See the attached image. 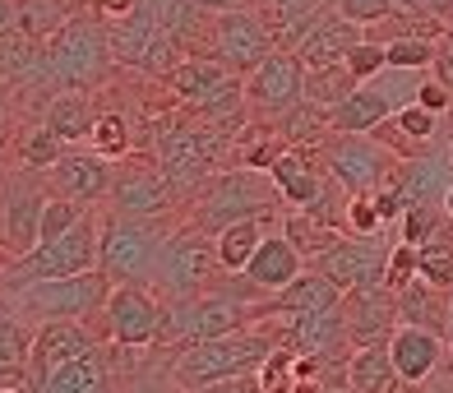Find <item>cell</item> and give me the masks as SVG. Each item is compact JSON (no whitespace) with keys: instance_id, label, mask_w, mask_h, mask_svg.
<instances>
[{"instance_id":"7402d4cb","label":"cell","mask_w":453,"mask_h":393,"mask_svg":"<svg viewBox=\"0 0 453 393\" xmlns=\"http://www.w3.org/2000/svg\"><path fill=\"white\" fill-rule=\"evenodd\" d=\"M111 389H116V361H111L107 343L37 380V393H111Z\"/></svg>"},{"instance_id":"8d00e7d4","label":"cell","mask_w":453,"mask_h":393,"mask_svg":"<svg viewBox=\"0 0 453 393\" xmlns=\"http://www.w3.org/2000/svg\"><path fill=\"white\" fill-rule=\"evenodd\" d=\"M342 232H347V236H384V232H388V222H384V213H380L375 190H370V195H347Z\"/></svg>"},{"instance_id":"5bb4252c","label":"cell","mask_w":453,"mask_h":393,"mask_svg":"<svg viewBox=\"0 0 453 393\" xmlns=\"http://www.w3.org/2000/svg\"><path fill=\"white\" fill-rule=\"evenodd\" d=\"M388 250H394L388 232L384 236H342L338 245H328L311 268L324 274L328 282H338L342 292H357V287H380L384 282Z\"/></svg>"},{"instance_id":"30bf717a","label":"cell","mask_w":453,"mask_h":393,"mask_svg":"<svg viewBox=\"0 0 453 393\" xmlns=\"http://www.w3.org/2000/svg\"><path fill=\"white\" fill-rule=\"evenodd\" d=\"M162 320H167V301L149 282H116L93 328L107 347H157Z\"/></svg>"},{"instance_id":"d4e9b609","label":"cell","mask_w":453,"mask_h":393,"mask_svg":"<svg viewBox=\"0 0 453 393\" xmlns=\"http://www.w3.org/2000/svg\"><path fill=\"white\" fill-rule=\"evenodd\" d=\"M342 384L352 393H398L403 389L388 347H352L347 370H342Z\"/></svg>"},{"instance_id":"9f6ffc18","label":"cell","mask_w":453,"mask_h":393,"mask_svg":"<svg viewBox=\"0 0 453 393\" xmlns=\"http://www.w3.org/2000/svg\"><path fill=\"white\" fill-rule=\"evenodd\" d=\"M449 153H453V143H449Z\"/></svg>"},{"instance_id":"816d5d0a","label":"cell","mask_w":453,"mask_h":393,"mask_svg":"<svg viewBox=\"0 0 453 393\" xmlns=\"http://www.w3.org/2000/svg\"><path fill=\"white\" fill-rule=\"evenodd\" d=\"M5 259H10V255H5V245H0V268H5Z\"/></svg>"},{"instance_id":"4316f807","label":"cell","mask_w":453,"mask_h":393,"mask_svg":"<svg viewBox=\"0 0 453 393\" xmlns=\"http://www.w3.org/2000/svg\"><path fill=\"white\" fill-rule=\"evenodd\" d=\"M394 297H398V320L435 328V334H449V297L453 292H440V287H430L426 278H411Z\"/></svg>"},{"instance_id":"7a4b0ae2","label":"cell","mask_w":453,"mask_h":393,"mask_svg":"<svg viewBox=\"0 0 453 393\" xmlns=\"http://www.w3.org/2000/svg\"><path fill=\"white\" fill-rule=\"evenodd\" d=\"M287 204L278 195V185L269 172H255V167H218L209 181L190 190L180 199V227H195L203 236H218L222 227H232L241 218H269L282 213Z\"/></svg>"},{"instance_id":"60d3db41","label":"cell","mask_w":453,"mask_h":393,"mask_svg":"<svg viewBox=\"0 0 453 393\" xmlns=\"http://www.w3.org/2000/svg\"><path fill=\"white\" fill-rule=\"evenodd\" d=\"M14 135H19V116H14V97L0 89V153L14 149Z\"/></svg>"},{"instance_id":"5b68a950","label":"cell","mask_w":453,"mask_h":393,"mask_svg":"<svg viewBox=\"0 0 453 393\" xmlns=\"http://www.w3.org/2000/svg\"><path fill=\"white\" fill-rule=\"evenodd\" d=\"M176 227V213L102 209V274H111V282H149Z\"/></svg>"},{"instance_id":"7bdbcfd3","label":"cell","mask_w":453,"mask_h":393,"mask_svg":"<svg viewBox=\"0 0 453 393\" xmlns=\"http://www.w3.org/2000/svg\"><path fill=\"white\" fill-rule=\"evenodd\" d=\"M88 10L97 14V19H126V14H134L139 10V0H88Z\"/></svg>"},{"instance_id":"cb8c5ba5","label":"cell","mask_w":453,"mask_h":393,"mask_svg":"<svg viewBox=\"0 0 453 393\" xmlns=\"http://www.w3.org/2000/svg\"><path fill=\"white\" fill-rule=\"evenodd\" d=\"M273 227H278V213H269V218H241L232 227H222V232L213 236L222 274H245V264L255 259V250L264 245V236H269Z\"/></svg>"},{"instance_id":"f1b7e54d","label":"cell","mask_w":453,"mask_h":393,"mask_svg":"<svg viewBox=\"0 0 453 393\" xmlns=\"http://www.w3.org/2000/svg\"><path fill=\"white\" fill-rule=\"evenodd\" d=\"M88 143H93L102 158H111V162L139 153V126H134V116H130L126 107H111V102H102L97 126H93Z\"/></svg>"},{"instance_id":"74e56055","label":"cell","mask_w":453,"mask_h":393,"mask_svg":"<svg viewBox=\"0 0 453 393\" xmlns=\"http://www.w3.org/2000/svg\"><path fill=\"white\" fill-rule=\"evenodd\" d=\"M342 66L352 70L357 84H365V79H375V74L388 70V51H384V42H375V37H361V42L352 47V56H347Z\"/></svg>"},{"instance_id":"4dcf8cb0","label":"cell","mask_w":453,"mask_h":393,"mask_svg":"<svg viewBox=\"0 0 453 393\" xmlns=\"http://www.w3.org/2000/svg\"><path fill=\"white\" fill-rule=\"evenodd\" d=\"M33 334H37V328L24 324L5 301H0V375H28Z\"/></svg>"},{"instance_id":"ba28073f","label":"cell","mask_w":453,"mask_h":393,"mask_svg":"<svg viewBox=\"0 0 453 393\" xmlns=\"http://www.w3.org/2000/svg\"><path fill=\"white\" fill-rule=\"evenodd\" d=\"M315 158L324 162V172L334 176L347 195H370L394 176L398 167V153L380 143L375 135H342V130H328L315 143Z\"/></svg>"},{"instance_id":"6da1fadb","label":"cell","mask_w":453,"mask_h":393,"mask_svg":"<svg viewBox=\"0 0 453 393\" xmlns=\"http://www.w3.org/2000/svg\"><path fill=\"white\" fill-rule=\"evenodd\" d=\"M278 343H282L278 320H250L245 328H232V334L180 347L172 357V380H176V389H190V393H213L232 380H255L259 361Z\"/></svg>"},{"instance_id":"3957f363","label":"cell","mask_w":453,"mask_h":393,"mask_svg":"<svg viewBox=\"0 0 453 393\" xmlns=\"http://www.w3.org/2000/svg\"><path fill=\"white\" fill-rule=\"evenodd\" d=\"M111 274L88 268V274H70V278H37V282H19V287H0V301L24 324L42 328L60 320H79V324H97L111 297Z\"/></svg>"},{"instance_id":"f6af8a7d","label":"cell","mask_w":453,"mask_h":393,"mask_svg":"<svg viewBox=\"0 0 453 393\" xmlns=\"http://www.w3.org/2000/svg\"><path fill=\"white\" fill-rule=\"evenodd\" d=\"M421 10H426L430 19H440L444 28H453V0H421Z\"/></svg>"},{"instance_id":"ee69618b","label":"cell","mask_w":453,"mask_h":393,"mask_svg":"<svg viewBox=\"0 0 453 393\" xmlns=\"http://www.w3.org/2000/svg\"><path fill=\"white\" fill-rule=\"evenodd\" d=\"M19 33V0H0V37Z\"/></svg>"},{"instance_id":"7dc6e473","label":"cell","mask_w":453,"mask_h":393,"mask_svg":"<svg viewBox=\"0 0 453 393\" xmlns=\"http://www.w3.org/2000/svg\"><path fill=\"white\" fill-rule=\"evenodd\" d=\"M0 393H37V384L28 375H5L0 380Z\"/></svg>"},{"instance_id":"2e32d148","label":"cell","mask_w":453,"mask_h":393,"mask_svg":"<svg viewBox=\"0 0 453 393\" xmlns=\"http://www.w3.org/2000/svg\"><path fill=\"white\" fill-rule=\"evenodd\" d=\"M388 357H394V370L407 389H421V384H430V375H435L440 366H453L449 338L435 334V328L407 324V320H398L394 338H388Z\"/></svg>"},{"instance_id":"ac0fdd59","label":"cell","mask_w":453,"mask_h":393,"mask_svg":"<svg viewBox=\"0 0 453 393\" xmlns=\"http://www.w3.org/2000/svg\"><path fill=\"white\" fill-rule=\"evenodd\" d=\"M102 338L93 324H79V320H60V324H42L33 334V357H28V380L37 384L42 375H51L56 366H65L74 357H88L97 351Z\"/></svg>"},{"instance_id":"83f0119b","label":"cell","mask_w":453,"mask_h":393,"mask_svg":"<svg viewBox=\"0 0 453 393\" xmlns=\"http://www.w3.org/2000/svg\"><path fill=\"white\" fill-rule=\"evenodd\" d=\"M278 227H282V236L296 245V250L305 255V264H315L328 245H338L347 232L342 227H334V222H324V218H315V213H305V209H282L278 213Z\"/></svg>"},{"instance_id":"9a60e30c","label":"cell","mask_w":453,"mask_h":393,"mask_svg":"<svg viewBox=\"0 0 453 393\" xmlns=\"http://www.w3.org/2000/svg\"><path fill=\"white\" fill-rule=\"evenodd\" d=\"M111 176H116V162L102 158L93 143H65V153L47 172V185H51V195H65L74 204L102 209L111 195Z\"/></svg>"},{"instance_id":"7c38bea8","label":"cell","mask_w":453,"mask_h":393,"mask_svg":"<svg viewBox=\"0 0 453 393\" xmlns=\"http://www.w3.org/2000/svg\"><path fill=\"white\" fill-rule=\"evenodd\" d=\"M301 102H305V60L296 51L278 47L245 74V107L259 126H278Z\"/></svg>"},{"instance_id":"9c48e42d","label":"cell","mask_w":453,"mask_h":393,"mask_svg":"<svg viewBox=\"0 0 453 393\" xmlns=\"http://www.w3.org/2000/svg\"><path fill=\"white\" fill-rule=\"evenodd\" d=\"M51 199V185L47 172H33V167H14L0 181V245L5 255L19 259L28 255L37 241H42V209Z\"/></svg>"},{"instance_id":"277c9868","label":"cell","mask_w":453,"mask_h":393,"mask_svg":"<svg viewBox=\"0 0 453 393\" xmlns=\"http://www.w3.org/2000/svg\"><path fill=\"white\" fill-rule=\"evenodd\" d=\"M47 66L56 89H88L97 93L102 84L116 79V51H111V33H107V19H97L88 5H79L65 28L56 37H47Z\"/></svg>"},{"instance_id":"8fae6325","label":"cell","mask_w":453,"mask_h":393,"mask_svg":"<svg viewBox=\"0 0 453 393\" xmlns=\"http://www.w3.org/2000/svg\"><path fill=\"white\" fill-rule=\"evenodd\" d=\"M199 51L218 56L226 70H236L245 79L264 56L278 51V37L269 28V19L259 14V5H241V10L209 14V28H203V47Z\"/></svg>"},{"instance_id":"db71d44e","label":"cell","mask_w":453,"mask_h":393,"mask_svg":"<svg viewBox=\"0 0 453 393\" xmlns=\"http://www.w3.org/2000/svg\"><path fill=\"white\" fill-rule=\"evenodd\" d=\"M444 33H449V42H453V28H444Z\"/></svg>"},{"instance_id":"f5cc1de1","label":"cell","mask_w":453,"mask_h":393,"mask_svg":"<svg viewBox=\"0 0 453 393\" xmlns=\"http://www.w3.org/2000/svg\"><path fill=\"white\" fill-rule=\"evenodd\" d=\"M328 393H352V389H347V384H342V389H328Z\"/></svg>"},{"instance_id":"1f68e13d","label":"cell","mask_w":453,"mask_h":393,"mask_svg":"<svg viewBox=\"0 0 453 393\" xmlns=\"http://www.w3.org/2000/svg\"><path fill=\"white\" fill-rule=\"evenodd\" d=\"M65 153V139L51 135L42 120H33V126H24L14 135V158L19 167H33V172H51V162Z\"/></svg>"},{"instance_id":"44dd1931","label":"cell","mask_w":453,"mask_h":393,"mask_svg":"<svg viewBox=\"0 0 453 393\" xmlns=\"http://www.w3.org/2000/svg\"><path fill=\"white\" fill-rule=\"evenodd\" d=\"M305 268H311V264H305V255L282 236V227H273V232L264 236V245L255 250V259L245 264V278H250L264 297H273V292H282L287 282H296Z\"/></svg>"},{"instance_id":"ffe728a7","label":"cell","mask_w":453,"mask_h":393,"mask_svg":"<svg viewBox=\"0 0 453 393\" xmlns=\"http://www.w3.org/2000/svg\"><path fill=\"white\" fill-rule=\"evenodd\" d=\"M97 112H102V97L88 93V89H56L47 97V107L37 112V120L60 135L65 143H88L93 126H97Z\"/></svg>"},{"instance_id":"680465c9","label":"cell","mask_w":453,"mask_h":393,"mask_svg":"<svg viewBox=\"0 0 453 393\" xmlns=\"http://www.w3.org/2000/svg\"><path fill=\"white\" fill-rule=\"evenodd\" d=\"M0 380H5V375H0Z\"/></svg>"},{"instance_id":"f546056e","label":"cell","mask_w":453,"mask_h":393,"mask_svg":"<svg viewBox=\"0 0 453 393\" xmlns=\"http://www.w3.org/2000/svg\"><path fill=\"white\" fill-rule=\"evenodd\" d=\"M88 5V0H19V33L33 37V42H47L65 28V19Z\"/></svg>"},{"instance_id":"bcb514c9","label":"cell","mask_w":453,"mask_h":393,"mask_svg":"<svg viewBox=\"0 0 453 393\" xmlns=\"http://www.w3.org/2000/svg\"><path fill=\"white\" fill-rule=\"evenodd\" d=\"M203 14H222V10H241V5H255V0H195Z\"/></svg>"},{"instance_id":"d6986e66","label":"cell","mask_w":453,"mask_h":393,"mask_svg":"<svg viewBox=\"0 0 453 393\" xmlns=\"http://www.w3.org/2000/svg\"><path fill=\"white\" fill-rule=\"evenodd\" d=\"M342 287L338 282H328L324 274H315V268H305V274L296 282H287L282 292L273 297H264L255 305V320H292V315H324V310H338L342 305Z\"/></svg>"},{"instance_id":"4fadbf2b","label":"cell","mask_w":453,"mask_h":393,"mask_svg":"<svg viewBox=\"0 0 453 393\" xmlns=\"http://www.w3.org/2000/svg\"><path fill=\"white\" fill-rule=\"evenodd\" d=\"M107 209H120V213H176L180 190L172 185V176L157 167V158L139 149V153L116 162Z\"/></svg>"},{"instance_id":"d6a6232c","label":"cell","mask_w":453,"mask_h":393,"mask_svg":"<svg viewBox=\"0 0 453 393\" xmlns=\"http://www.w3.org/2000/svg\"><path fill=\"white\" fill-rule=\"evenodd\" d=\"M357 89V79L347 66H324V70H305V102L334 112L338 102H347V93Z\"/></svg>"},{"instance_id":"8992f818","label":"cell","mask_w":453,"mask_h":393,"mask_svg":"<svg viewBox=\"0 0 453 393\" xmlns=\"http://www.w3.org/2000/svg\"><path fill=\"white\" fill-rule=\"evenodd\" d=\"M88 268H102V209H93L84 222H74L65 236H51L42 245H33L28 255L5 259L0 287H19L37 278H70V274H88Z\"/></svg>"},{"instance_id":"603a6c76","label":"cell","mask_w":453,"mask_h":393,"mask_svg":"<svg viewBox=\"0 0 453 393\" xmlns=\"http://www.w3.org/2000/svg\"><path fill=\"white\" fill-rule=\"evenodd\" d=\"M365 37L361 24H352V19H342L338 10L324 19V24L305 37V42L296 47V56L305 60V70H324V66H342L347 56H352V47Z\"/></svg>"},{"instance_id":"11a10c76","label":"cell","mask_w":453,"mask_h":393,"mask_svg":"<svg viewBox=\"0 0 453 393\" xmlns=\"http://www.w3.org/2000/svg\"><path fill=\"white\" fill-rule=\"evenodd\" d=\"M180 393H190V389H180Z\"/></svg>"},{"instance_id":"b9f144b4","label":"cell","mask_w":453,"mask_h":393,"mask_svg":"<svg viewBox=\"0 0 453 393\" xmlns=\"http://www.w3.org/2000/svg\"><path fill=\"white\" fill-rule=\"evenodd\" d=\"M430 74H435L440 84L453 93V42H449V33L440 37V56H435V66H430Z\"/></svg>"},{"instance_id":"52a82bcc","label":"cell","mask_w":453,"mask_h":393,"mask_svg":"<svg viewBox=\"0 0 453 393\" xmlns=\"http://www.w3.org/2000/svg\"><path fill=\"white\" fill-rule=\"evenodd\" d=\"M218 282H222V264H218V250H213V236L195 232V227H176L157 268H153L149 287L167 305H176V301H190L199 292H209Z\"/></svg>"},{"instance_id":"6f0895ef","label":"cell","mask_w":453,"mask_h":393,"mask_svg":"<svg viewBox=\"0 0 453 393\" xmlns=\"http://www.w3.org/2000/svg\"><path fill=\"white\" fill-rule=\"evenodd\" d=\"M403 389H407V384H403ZM403 389H398V393H403Z\"/></svg>"},{"instance_id":"ab89813d","label":"cell","mask_w":453,"mask_h":393,"mask_svg":"<svg viewBox=\"0 0 453 393\" xmlns=\"http://www.w3.org/2000/svg\"><path fill=\"white\" fill-rule=\"evenodd\" d=\"M334 5H338L342 19H352V24L370 28V24H380V19L394 14V10H398V0H334Z\"/></svg>"},{"instance_id":"d590c367","label":"cell","mask_w":453,"mask_h":393,"mask_svg":"<svg viewBox=\"0 0 453 393\" xmlns=\"http://www.w3.org/2000/svg\"><path fill=\"white\" fill-rule=\"evenodd\" d=\"M417 274L440 292H453V236L440 232L435 241L417 245Z\"/></svg>"},{"instance_id":"e575fe53","label":"cell","mask_w":453,"mask_h":393,"mask_svg":"<svg viewBox=\"0 0 453 393\" xmlns=\"http://www.w3.org/2000/svg\"><path fill=\"white\" fill-rule=\"evenodd\" d=\"M440 227H444V204H407L403 218L394 222V241L426 245L440 236Z\"/></svg>"},{"instance_id":"484cf974","label":"cell","mask_w":453,"mask_h":393,"mask_svg":"<svg viewBox=\"0 0 453 393\" xmlns=\"http://www.w3.org/2000/svg\"><path fill=\"white\" fill-rule=\"evenodd\" d=\"M107 33H111L116 66H120V70H139L143 51H149V47H153V37H157V19H153V14H149V5L139 0V10H134V14H126V19H111Z\"/></svg>"},{"instance_id":"836d02e7","label":"cell","mask_w":453,"mask_h":393,"mask_svg":"<svg viewBox=\"0 0 453 393\" xmlns=\"http://www.w3.org/2000/svg\"><path fill=\"white\" fill-rule=\"evenodd\" d=\"M440 37L435 33H407V37L384 42L388 66H394V70H430V66H435V56H440Z\"/></svg>"},{"instance_id":"c3c4849f","label":"cell","mask_w":453,"mask_h":393,"mask_svg":"<svg viewBox=\"0 0 453 393\" xmlns=\"http://www.w3.org/2000/svg\"><path fill=\"white\" fill-rule=\"evenodd\" d=\"M444 218L453 222V181H449V190H444Z\"/></svg>"},{"instance_id":"f35d334b","label":"cell","mask_w":453,"mask_h":393,"mask_svg":"<svg viewBox=\"0 0 453 393\" xmlns=\"http://www.w3.org/2000/svg\"><path fill=\"white\" fill-rule=\"evenodd\" d=\"M411 278H421L417 274V245L394 241V250H388V268H384V287H388V292H403Z\"/></svg>"},{"instance_id":"e0dca14e","label":"cell","mask_w":453,"mask_h":393,"mask_svg":"<svg viewBox=\"0 0 453 393\" xmlns=\"http://www.w3.org/2000/svg\"><path fill=\"white\" fill-rule=\"evenodd\" d=\"M342 324L352 347H388L398 328V297L388 287H357L342 297Z\"/></svg>"},{"instance_id":"f907efd6","label":"cell","mask_w":453,"mask_h":393,"mask_svg":"<svg viewBox=\"0 0 453 393\" xmlns=\"http://www.w3.org/2000/svg\"><path fill=\"white\" fill-rule=\"evenodd\" d=\"M255 5H269V10H278V5H296V0H255Z\"/></svg>"},{"instance_id":"681fc988","label":"cell","mask_w":453,"mask_h":393,"mask_svg":"<svg viewBox=\"0 0 453 393\" xmlns=\"http://www.w3.org/2000/svg\"><path fill=\"white\" fill-rule=\"evenodd\" d=\"M444 338H449V351H453V297H449V334Z\"/></svg>"}]
</instances>
